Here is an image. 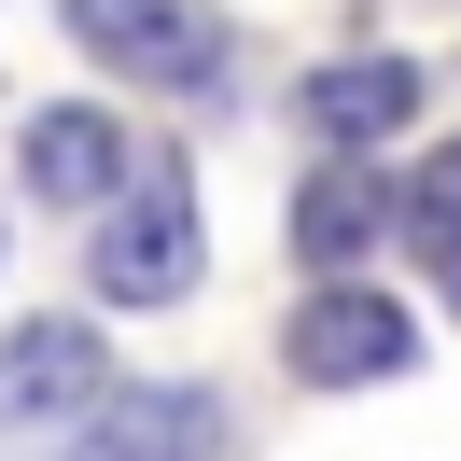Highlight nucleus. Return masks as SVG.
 Segmentation results:
<instances>
[{
    "label": "nucleus",
    "mask_w": 461,
    "mask_h": 461,
    "mask_svg": "<svg viewBox=\"0 0 461 461\" xmlns=\"http://www.w3.org/2000/svg\"><path fill=\"white\" fill-rule=\"evenodd\" d=\"M113 224H98V294H113V308H182V294H196V182H182V154H126V182L113 196Z\"/></svg>",
    "instance_id": "obj_1"
},
{
    "label": "nucleus",
    "mask_w": 461,
    "mask_h": 461,
    "mask_svg": "<svg viewBox=\"0 0 461 461\" xmlns=\"http://www.w3.org/2000/svg\"><path fill=\"white\" fill-rule=\"evenodd\" d=\"M280 364L308 377V392H364V377H405V364H420V336H405V308H392V294L336 280V294H308V308H294Z\"/></svg>",
    "instance_id": "obj_2"
},
{
    "label": "nucleus",
    "mask_w": 461,
    "mask_h": 461,
    "mask_svg": "<svg viewBox=\"0 0 461 461\" xmlns=\"http://www.w3.org/2000/svg\"><path fill=\"white\" fill-rule=\"evenodd\" d=\"M70 42L140 85H210L224 70V14L210 0H70Z\"/></svg>",
    "instance_id": "obj_3"
},
{
    "label": "nucleus",
    "mask_w": 461,
    "mask_h": 461,
    "mask_svg": "<svg viewBox=\"0 0 461 461\" xmlns=\"http://www.w3.org/2000/svg\"><path fill=\"white\" fill-rule=\"evenodd\" d=\"M126 154L140 140H126V113H98V98H57V113L14 126V182H29L42 210H98L126 182Z\"/></svg>",
    "instance_id": "obj_4"
},
{
    "label": "nucleus",
    "mask_w": 461,
    "mask_h": 461,
    "mask_svg": "<svg viewBox=\"0 0 461 461\" xmlns=\"http://www.w3.org/2000/svg\"><path fill=\"white\" fill-rule=\"evenodd\" d=\"M113 392V349L85 336V321H29V336H0V433H42L70 420V405Z\"/></svg>",
    "instance_id": "obj_5"
},
{
    "label": "nucleus",
    "mask_w": 461,
    "mask_h": 461,
    "mask_svg": "<svg viewBox=\"0 0 461 461\" xmlns=\"http://www.w3.org/2000/svg\"><path fill=\"white\" fill-rule=\"evenodd\" d=\"M210 420H224V405L182 392V377H154V392H98L70 461H210Z\"/></svg>",
    "instance_id": "obj_6"
},
{
    "label": "nucleus",
    "mask_w": 461,
    "mask_h": 461,
    "mask_svg": "<svg viewBox=\"0 0 461 461\" xmlns=\"http://www.w3.org/2000/svg\"><path fill=\"white\" fill-rule=\"evenodd\" d=\"M405 113H420V70H405V57H336V70H308V140H321V154H377Z\"/></svg>",
    "instance_id": "obj_7"
},
{
    "label": "nucleus",
    "mask_w": 461,
    "mask_h": 461,
    "mask_svg": "<svg viewBox=\"0 0 461 461\" xmlns=\"http://www.w3.org/2000/svg\"><path fill=\"white\" fill-rule=\"evenodd\" d=\"M377 238H392V182L349 168V154H336V168H308V196H294V252H308L321 280H349Z\"/></svg>",
    "instance_id": "obj_8"
},
{
    "label": "nucleus",
    "mask_w": 461,
    "mask_h": 461,
    "mask_svg": "<svg viewBox=\"0 0 461 461\" xmlns=\"http://www.w3.org/2000/svg\"><path fill=\"white\" fill-rule=\"evenodd\" d=\"M392 224H405V238H420V252H433V266H447V252H461V140H433V154H420V168H405V196H392Z\"/></svg>",
    "instance_id": "obj_9"
},
{
    "label": "nucleus",
    "mask_w": 461,
    "mask_h": 461,
    "mask_svg": "<svg viewBox=\"0 0 461 461\" xmlns=\"http://www.w3.org/2000/svg\"><path fill=\"white\" fill-rule=\"evenodd\" d=\"M447 308H461V252H447Z\"/></svg>",
    "instance_id": "obj_10"
}]
</instances>
